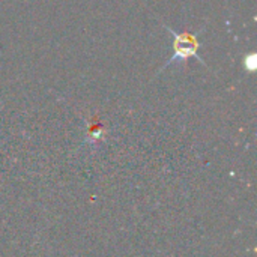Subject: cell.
I'll list each match as a JSON object with an SVG mask.
<instances>
[{
	"mask_svg": "<svg viewBox=\"0 0 257 257\" xmlns=\"http://www.w3.org/2000/svg\"><path fill=\"white\" fill-rule=\"evenodd\" d=\"M173 36V54L170 57V60H167L163 66H161V71L166 69L169 65L172 63H176L179 60H187L190 57H194L197 59L200 63L205 65L203 59L199 56L197 53V48H199V41H197V33H178L176 30L170 29L169 26H164Z\"/></svg>",
	"mask_w": 257,
	"mask_h": 257,
	"instance_id": "obj_1",
	"label": "cell"
},
{
	"mask_svg": "<svg viewBox=\"0 0 257 257\" xmlns=\"http://www.w3.org/2000/svg\"><path fill=\"white\" fill-rule=\"evenodd\" d=\"M254 59H256V56H254V54H251V57H250V59H247V60L244 62V65L247 66V69H250V71H253V69H254V65H256Z\"/></svg>",
	"mask_w": 257,
	"mask_h": 257,
	"instance_id": "obj_2",
	"label": "cell"
}]
</instances>
